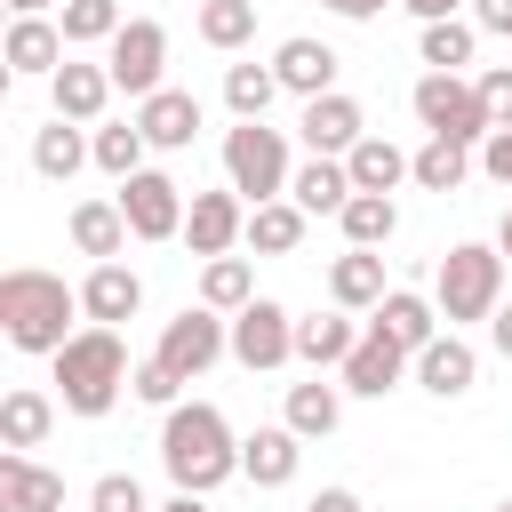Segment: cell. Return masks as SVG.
Returning <instances> with one entry per match:
<instances>
[{"label":"cell","instance_id":"cell-40","mask_svg":"<svg viewBox=\"0 0 512 512\" xmlns=\"http://www.w3.org/2000/svg\"><path fill=\"white\" fill-rule=\"evenodd\" d=\"M88 512H152V496H144L136 472H104V480L88 488Z\"/></svg>","mask_w":512,"mask_h":512},{"label":"cell","instance_id":"cell-49","mask_svg":"<svg viewBox=\"0 0 512 512\" xmlns=\"http://www.w3.org/2000/svg\"><path fill=\"white\" fill-rule=\"evenodd\" d=\"M152 512H208V496H168V504H152Z\"/></svg>","mask_w":512,"mask_h":512},{"label":"cell","instance_id":"cell-23","mask_svg":"<svg viewBox=\"0 0 512 512\" xmlns=\"http://www.w3.org/2000/svg\"><path fill=\"white\" fill-rule=\"evenodd\" d=\"M88 160H96V128H80V120H48V128H32V168H40L48 184H72Z\"/></svg>","mask_w":512,"mask_h":512},{"label":"cell","instance_id":"cell-1","mask_svg":"<svg viewBox=\"0 0 512 512\" xmlns=\"http://www.w3.org/2000/svg\"><path fill=\"white\" fill-rule=\"evenodd\" d=\"M72 320H88V312H80V288H64V272H40V264L0 272V336H8L16 352L56 360V352L80 336Z\"/></svg>","mask_w":512,"mask_h":512},{"label":"cell","instance_id":"cell-52","mask_svg":"<svg viewBox=\"0 0 512 512\" xmlns=\"http://www.w3.org/2000/svg\"><path fill=\"white\" fill-rule=\"evenodd\" d=\"M496 512H512V496H504V504H496Z\"/></svg>","mask_w":512,"mask_h":512},{"label":"cell","instance_id":"cell-19","mask_svg":"<svg viewBox=\"0 0 512 512\" xmlns=\"http://www.w3.org/2000/svg\"><path fill=\"white\" fill-rule=\"evenodd\" d=\"M136 128H144L152 152H184V144L200 136V96H192V88H160V96L136 104Z\"/></svg>","mask_w":512,"mask_h":512},{"label":"cell","instance_id":"cell-20","mask_svg":"<svg viewBox=\"0 0 512 512\" xmlns=\"http://www.w3.org/2000/svg\"><path fill=\"white\" fill-rule=\"evenodd\" d=\"M64 232H72V248L88 256V264H120L128 256V216H120V200H80L72 216H64Z\"/></svg>","mask_w":512,"mask_h":512},{"label":"cell","instance_id":"cell-46","mask_svg":"<svg viewBox=\"0 0 512 512\" xmlns=\"http://www.w3.org/2000/svg\"><path fill=\"white\" fill-rule=\"evenodd\" d=\"M320 8H328V16H344V24H368V16H384L392 0H320Z\"/></svg>","mask_w":512,"mask_h":512},{"label":"cell","instance_id":"cell-27","mask_svg":"<svg viewBox=\"0 0 512 512\" xmlns=\"http://www.w3.org/2000/svg\"><path fill=\"white\" fill-rule=\"evenodd\" d=\"M360 336H368V328H360L352 312H312V320H296V360H304L312 376H320V368H344Z\"/></svg>","mask_w":512,"mask_h":512},{"label":"cell","instance_id":"cell-31","mask_svg":"<svg viewBox=\"0 0 512 512\" xmlns=\"http://www.w3.org/2000/svg\"><path fill=\"white\" fill-rule=\"evenodd\" d=\"M200 304L224 312V320L248 312V304H256V264H248V256H208V264H200Z\"/></svg>","mask_w":512,"mask_h":512},{"label":"cell","instance_id":"cell-26","mask_svg":"<svg viewBox=\"0 0 512 512\" xmlns=\"http://www.w3.org/2000/svg\"><path fill=\"white\" fill-rule=\"evenodd\" d=\"M328 296H336V312H376L392 288H384V256L376 248H344L336 264H328Z\"/></svg>","mask_w":512,"mask_h":512},{"label":"cell","instance_id":"cell-13","mask_svg":"<svg viewBox=\"0 0 512 512\" xmlns=\"http://www.w3.org/2000/svg\"><path fill=\"white\" fill-rule=\"evenodd\" d=\"M296 136H304V152L312 160H344L360 136H368V112H360V96H312L304 112H296Z\"/></svg>","mask_w":512,"mask_h":512},{"label":"cell","instance_id":"cell-43","mask_svg":"<svg viewBox=\"0 0 512 512\" xmlns=\"http://www.w3.org/2000/svg\"><path fill=\"white\" fill-rule=\"evenodd\" d=\"M480 176L512 192V128H488V144H480Z\"/></svg>","mask_w":512,"mask_h":512},{"label":"cell","instance_id":"cell-14","mask_svg":"<svg viewBox=\"0 0 512 512\" xmlns=\"http://www.w3.org/2000/svg\"><path fill=\"white\" fill-rule=\"evenodd\" d=\"M400 376H416V352H400V344L376 336V328H368V336L352 344V360L336 368V384H344L352 400H384V392H400Z\"/></svg>","mask_w":512,"mask_h":512},{"label":"cell","instance_id":"cell-7","mask_svg":"<svg viewBox=\"0 0 512 512\" xmlns=\"http://www.w3.org/2000/svg\"><path fill=\"white\" fill-rule=\"evenodd\" d=\"M104 72H112V88L120 96H160L168 88V24H152V16H128L120 24V40L104 48Z\"/></svg>","mask_w":512,"mask_h":512},{"label":"cell","instance_id":"cell-18","mask_svg":"<svg viewBox=\"0 0 512 512\" xmlns=\"http://www.w3.org/2000/svg\"><path fill=\"white\" fill-rule=\"evenodd\" d=\"M120 88H112V72L104 64H64L56 80H48V104H56V120H80V128H104V104H112Z\"/></svg>","mask_w":512,"mask_h":512},{"label":"cell","instance_id":"cell-44","mask_svg":"<svg viewBox=\"0 0 512 512\" xmlns=\"http://www.w3.org/2000/svg\"><path fill=\"white\" fill-rule=\"evenodd\" d=\"M472 24L496 32V40H512V0H472Z\"/></svg>","mask_w":512,"mask_h":512},{"label":"cell","instance_id":"cell-36","mask_svg":"<svg viewBox=\"0 0 512 512\" xmlns=\"http://www.w3.org/2000/svg\"><path fill=\"white\" fill-rule=\"evenodd\" d=\"M272 96H288L272 64H224V104H232V120H264Z\"/></svg>","mask_w":512,"mask_h":512},{"label":"cell","instance_id":"cell-25","mask_svg":"<svg viewBox=\"0 0 512 512\" xmlns=\"http://www.w3.org/2000/svg\"><path fill=\"white\" fill-rule=\"evenodd\" d=\"M280 424H288L296 440H328V432L344 424V384H328V376H304V384H288V400H280Z\"/></svg>","mask_w":512,"mask_h":512},{"label":"cell","instance_id":"cell-41","mask_svg":"<svg viewBox=\"0 0 512 512\" xmlns=\"http://www.w3.org/2000/svg\"><path fill=\"white\" fill-rule=\"evenodd\" d=\"M144 408H176V392H184V376L168 368V360H136V384H128Z\"/></svg>","mask_w":512,"mask_h":512},{"label":"cell","instance_id":"cell-51","mask_svg":"<svg viewBox=\"0 0 512 512\" xmlns=\"http://www.w3.org/2000/svg\"><path fill=\"white\" fill-rule=\"evenodd\" d=\"M8 16H48V0H8Z\"/></svg>","mask_w":512,"mask_h":512},{"label":"cell","instance_id":"cell-12","mask_svg":"<svg viewBox=\"0 0 512 512\" xmlns=\"http://www.w3.org/2000/svg\"><path fill=\"white\" fill-rule=\"evenodd\" d=\"M248 240V200L224 184V192H192V208H184V248L208 264V256H232Z\"/></svg>","mask_w":512,"mask_h":512},{"label":"cell","instance_id":"cell-24","mask_svg":"<svg viewBox=\"0 0 512 512\" xmlns=\"http://www.w3.org/2000/svg\"><path fill=\"white\" fill-rule=\"evenodd\" d=\"M368 328H376V336H392L400 352H424V344L440 336V304H432V296H416V288H392V296L368 312Z\"/></svg>","mask_w":512,"mask_h":512},{"label":"cell","instance_id":"cell-45","mask_svg":"<svg viewBox=\"0 0 512 512\" xmlns=\"http://www.w3.org/2000/svg\"><path fill=\"white\" fill-rule=\"evenodd\" d=\"M416 24H448V16H472V0H400Z\"/></svg>","mask_w":512,"mask_h":512},{"label":"cell","instance_id":"cell-9","mask_svg":"<svg viewBox=\"0 0 512 512\" xmlns=\"http://www.w3.org/2000/svg\"><path fill=\"white\" fill-rule=\"evenodd\" d=\"M232 360H240L248 376L288 368V360H296V312H288L280 296H256L248 312H232Z\"/></svg>","mask_w":512,"mask_h":512},{"label":"cell","instance_id":"cell-39","mask_svg":"<svg viewBox=\"0 0 512 512\" xmlns=\"http://www.w3.org/2000/svg\"><path fill=\"white\" fill-rule=\"evenodd\" d=\"M144 128L136 120H112V128H96V168L112 176V184H128V176H144Z\"/></svg>","mask_w":512,"mask_h":512},{"label":"cell","instance_id":"cell-4","mask_svg":"<svg viewBox=\"0 0 512 512\" xmlns=\"http://www.w3.org/2000/svg\"><path fill=\"white\" fill-rule=\"evenodd\" d=\"M432 304H440L448 328L496 320V304H504V256H496L488 240H456V248L440 256V272H432Z\"/></svg>","mask_w":512,"mask_h":512},{"label":"cell","instance_id":"cell-29","mask_svg":"<svg viewBox=\"0 0 512 512\" xmlns=\"http://www.w3.org/2000/svg\"><path fill=\"white\" fill-rule=\"evenodd\" d=\"M344 168H352V192H392V184H408V168H416V152H400L392 136H360L352 152H344Z\"/></svg>","mask_w":512,"mask_h":512},{"label":"cell","instance_id":"cell-35","mask_svg":"<svg viewBox=\"0 0 512 512\" xmlns=\"http://www.w3.org/2000/svg\"><path fill=\"white\" fill-rule=\"evenodd\" d=\"M472 48H480V24H472V16H448V24H424V32H416L424 72H464Z\"/></svg>","mask_w":512,"mask_h":512},{"label":"cell","instance_id":"cell-5","mask_svg":"<svg viewBox=\"0 0 512 512\" xmlns=\"http://www.w3.org/2000/svg\"><path fill=\"white\" fill-rule=\"evenodd\" d=\"M288 176H296V160H288V136L280 128H264V120H232L224 128V184L248 208L288 200Z\"/></svg>","mask_w":512,"mask_h":512},{"label":"cell","instance_id":"cell-2","mask_svg":"<svg viewBox=\"0 0 512 512\" xmlns=\"http://www.w3.org/2000/svg\"><path fill=\"white\" fill-rule=\"evenodd\" d=\"M160 464H168L176 496H216L224 480H240V440H232L224 408L176 400V408L160 416Z\"/></svg>","mask_w":512,"mask_h":512},{"label":"cell","instance_id":"cell-15","mask_svg":"<svg viewBox=\"0 0 512 512\" xmlns=\"http://www.w3.org/2000/svg\"><path fill=\"white\" fill-rule=\"evenodd\" d=\"M272 72H280V88L288 96H336V72H344V56L328 48V40H312V32H288L280 48H272Z\"/></svg>","mask_w":512,"mask_h":512},{"label":"cell","instance_id":"cell-22","mask_svg":"<svg viewBox=\"0 0 512 512\" xmlns=\"http://www.w3.org/2000/svg\"><path fill=\"white\" fill-rule=\"evenodd\" d=\"M296 464H304V440H296L288 424H256V432L240 440V480H256V488H288Z\"/></svg>","mask_w":512,"mask_h":512},{"label":"cell","instance_id":"cell-8","mask_svg":"<svg viewBox=\"0 0 512 512\" xmlns=\"http://www.w3.org/2000/svg\"><path fill=\"white\" fill-rule=\"evenodd\" d=\"M224 352H232V320H224V312H208V304H184V312L160 328V352H152V360H168L184 384H200Z\"/></svg>","mask_w":512,"mask_h":512},{"label":"cell","instance_id":"cell-11","mask_svg":"<svg viewBox=\"0 0 512 512\" xmlns=\"http://www.w3.org/2000/svg\"><path fill=\"white\" fill-rule=\"evenodd\" d=\"M0 64H8L16 80H56V72L72 64V40H64V24H56V16H8Z\"/></svg>","mask_w":512,"mask_h":512},{"label":"cell","instance_id":"cell-48","mask_svg":"<svg viewBox=\"0 0 512 512\" xmlns=\"http://www.w3.org/2000/svg\"><path fill=\"white\" fill-rule=\"evenodd\" d=\"M488 336H496V352L512 360V304H496V320H488Z\"/></svg>","mask_w":512,"mask_h":512},{"label":"cell","instance_id":"cell-42","mask_svg":"<svg viewBox=\"0 0 512 512\" xmlns=\"http://www.w3.org/2000/svg\"><path fill=\"white\" fill-rule=\"evenodd\" d=\"M472 88H480V104H488V120H496V128H512V64H488V72H480Z\"/></svg>","mask_w":512,"mask_h":512},{"label":"cell","instance_id":"cell-28","mask_svg":"<svg viewBox=\"0 0 512 512\" xmlns=\"http://www.w3.org/2000/svg\"><path fill=\"white\" fill-rule=\"evenodd\" d=\"M0 512H64V480L32 456H0Z\"/></svg>","mask_w":512,"mask_h":512},{"label":"cell","instance_id":"cell-32","mask_svg":"<svg viewBox=\"0 0 512 512\" xmlns=\"http://www.w3.org/2000/svg\"><path fill=\"white\" fill-rule=\"evenodd\" d=\"M480 168V152L472 144H448V136H424V152H416V168H408V184H424V192H464V176Z\"/></svg>","mask_w":512,"mask_h":512},{"label":"cell","instance_id":"cell-37","mask_svg":"<svg viewBox=\"0 0 512 512\" xmlns=\"http://www.w3.org/2000/svg\"><path fill=\"white\" fill-rule=\"evenodd\" d=\"M56 24H64V40H72V48H112L128 16H120V0H64V8H56Z\"/></svg>","mask_w":512,"mask_h":512},{"label":"cell","instance_id":"cell-17","mask_svg":"<svg viewBox=\"0 0 512 512\" xmlns=\"http://www.w3.org/2000/svg\"><path fill=\"white\" fill-rule=\"evenodd\" d=\"M416 384H424L432 400H464V392L480 384V352H472L456 328H440V336L416 352Z\"/></svg>","mask_w":512,"mask_h":512},{"label":"cell","instance_id":"cell-3","mask_svg":"<svg viewBox=\"0 0 512 512\" xmlns=\"http://www.w3.org/2000/svg\"><path fill=\"white\" fill-rule=\"evenodd\" d=\"M136 384V368H128V344H120V328H80L64 352H56V400L72 408V416H112V400Z\"/></svg>","mask_w":512,"mask_h":512},{"label":"cell","instance_id":"cell-47","mask_svg":"<svg viewBox=\"0 0 512 512\" xmlns=\"http://www.w3.org/2000/svg\"><path fill=\"white\" fill-rule=\"evenodd\" d=\"M304 512H368V504H360V496H352V488H320V496H312V504H304Z\"/></svg>","mask_w":512,"mask_h":512},{"label":"cell","instance_id":"cell-10","mask_svg":"<svg viewBox=\"0 0 512 512\" xmlns=\"http://www.w3.org/2000/svg\"><path fill=\"white\" fill-rule=\"evenodd\" d=\"M112 200H120V216H128V232H136V240H184V208H192V200H184V184H176L168 168L128 176Z\"/></svg>","mask_w":512,"mask_h":512},{"label":"cell","instance_id":"cell-34","mask_svg":"<svg viewBox=\"0 0 512 512\" xmlns=\"http://www.w3.org/2000/svg\"><path fill=\"white\" fill-rule=\"evenodd\" d=\"M304 224H312V216H304L296 200H264V208H248V248H256V256H296V248H304Z\"/></svg>","mask_w":512,"mask_h":512},{"label":"cell","instance_id":"cell-38","mask_svg":"<svg viewBox=\"0 0 512 512\" xmlns=\"http://www.w3.org/2000/svg\"><path fill=\"white\" fill-rule=\"evenodd\" d=\"M192 32L208 40V48H248L256 40V0H200V16H192Z\"/></svg>","mask_w":512,"mask_h":512},{"label":"cell","instance_id":"cell-50","mask_svg":"<svg viewBox=\"0 0 512 512\" xmlns=\"http://www.w3.org/2000/svg\"><path fill=\"white\" fill-rule=\"evenodd\" d=\"M496 256L512 264V200H504V224H496Z\"/></svg>","mask_w":512,"mask_h":512},{"label":"cell","instance_id":"cell-21","mask_svg":"<svg viewBox=\"0 0 512 512\" xmlns=\"http://www.w3.org/2000/svg\"><path fill=\"white\" fill-rule=\"evenodd\" d=\"M56 408H64L56 392H40V384H16V392L0 400V448H8V456H32V448L56 432Z\"/></svg>","mask_w":512,"mask_h":512},{"label":"cell","instance_id":"cell-30","mask_svg":"<svg viewBox=\"0 0 512 512\" xmlns=\"http://www.w3.org/2000/svg\"><path fill=\"white\" fill-rule=\"evenodd\" d=\"M288 200H296L304 216H344V200H352V168H344V160H296Z\"/></svg>","mask_w":512,"mask_h":512},{"label":"cell","instance_id":"cell-6","mask_svg":"<svg viewBox=\"0 0 512 512\" xmlns=\"http://www.w3.org/2000/svg\"><path fill=\"white\" fill-rule=\"evenodd\" d=\"M408 112L424 120V136H448V144H488V104H480V88L464 80V72H424L416 88H408Z\"/></svg>","mask_w":512,"mask_h":512},{"label":"cell","instance_id":"cell-33","mask_svg":"<svg viewBox=\"0 0 512 512\" xmlns=\"http://www.w3.org/2000/svg\"><path fill=\"white\" fill-rule=\"evenodd\" d=\"M336 224H344V248H384L400 232V200L392 192H352Z\"/></svg>","mask_w":512,"mask_h":512},{"label":"cell","instance_id":"cell-16","mask_svg":"<svg viewBox=\"0 0 512 512\" xmlns=\"http://www.w3.org/2000/svg\"><path fill=\"white\" fill-rule=\"evenodd\" d=\"M80 312H88V328H120V320H136V312H144V280H136V264H88V280H80Z\"/></svg>","mask_w":512,"mask_h":512}]
</instances>
